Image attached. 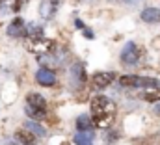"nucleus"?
Listing matches in <instances>:
<instances>
[{"label": "nucleus", "instance_id": "1", "mask_svg": "<svg viewBox=\"0 0 160 145\" xmlns=\"http://www.w3.org/2000/svg\"><path fill=\"white\" fill-rule=\"evenodd\" d=\"M89 110H91V117H93V123L95 127H104L108 128L116 117V104L114 101H110L108 97L104 95H95L89 102Z\"/></svg>", "mask_w": 160, "mask_h": 145}, {"label": "nucleus", "instance_id": "2", "mask_svg": "<svg viewBox=\"0 0 160 145\" xmlns=\"http://www.w3.org/2000/svg\"><path fill=\"white\" fill-rule=\"evenodd\" d=\"M119 84L125 88H158V80L157 78H149V76H140V74H123L119 76Z\"/></svg>", "mask_w": 160, "mask_h": 145}, {"label": "nucleus", "instance_id": "3", "mask_svg": "<svg viewBox=\"0 0 160 145\" xmlns=\"http://www.w3.org/2000/svg\"><path fill=\"white\" fill-rule=\"evenodd\" d=\"M28 48L36 54H52L56 50V41L47 37H36L28 43Z\"/></svg>", "mask_w": 160, "mask_h": 145}, {"label": "nucleus", "instance_id": "4", "mask_svg": "<svg viewBox=\"0 0 160 145\" xmlns=\"http://www.w3.org/2000/svg\"><path fill=\"white\" fill-rule=\"evenodd\" d=\"M119 60L125 65H134V63H138V60H140V48H138V45L132 43V41H128V43L123 47V50H121Z\"/></svg>", "mask_w": 160, "mask_h": 145}, {"label": "nucleus", "instance_id": "5", "mask_svg": "<svg viewBox=\"0 0 160 145\" xmlns=\"http://www.w3.org/2000/svg\"><path fill=\"white\" fill-rule=\"evenodd\" d=\"M69 76H71V88L73 89H82L84 86H86V69H84V65L77 62V63H73L71 65V71H69Z\"/></svg>", "mask_w": 160, "mask_h": 145}, {"label": "nucleus", "instance_id": "6", "mask_svg": "<svg viewBox=\"0 0 160 145\" xmlns=\"http://www.w3.org/2000/svg\"><path fill=\"white\" fill-rule=\"evenodd\" d=\"M116 78H118V74L114 71H97V72H93V76H91V84H93V88H97V89H104V88H108Z\"/></svg>", "mask_w": 160, "mask_h": 145}, {"label": "nucleus", "instance_id": "7", "mask_svg": "<svg viewBox=\"0 0 160 145\" xmlns=\"http://www.w3.org/2000/svg\"><path fill=\"white\" fill-rule=\"evenodd\" d=\"M6 34L9 37H15V39H19V37H26L28 36V30H26V22L21 19V17H15L9 24H8V28H6Z\"/></svg>", "mask_w": 160, "mask_h": 145}, {"label": "nucleus", "instance_id": "8", "mask_svg": "<svg viewBox=\"0 0 160 145\" xmlns=\"http://www.w3.org/2000/svg\"><path fill=\"white\" fill-rule=\"evenodd\" d=\"M58 8H60V0H41L39 2V15L45 21H50L58 13Z\"/></svg>", "mask_w": 160, "mask_h": 145}, {"label": "nucleus", "instance_id": "9", "mask_svg": "<svg viewBox=\"0 0 160 145\" xmlns=\"http://www.w3.org/2000/svg\"><path fill=\"white\" fill-rule=\"evenodd\" d=\"M36 82L43 88H50V86L56 84V72L52 69H48V67H41L36 72Z\"/></svg>", "mask_w": 160, "mask_h": 145}, {"label": "nucleus", "instance_id": "10", "mask_svg": "<svg viewBox=\"0 0 160 145\" xmlns=\"http://www.w3.org/2000/svg\"><path fill=\"white\" fill-rule=\"evenodd\" d=\"M13 138H15V142H19L21 145H36V143H38V136H36L34 132H30L26 127H24V128L15 130Z\"/></svg>", "mask_w": 160, "mask_h": 145}, {"label": "nucleus", "instance_id": "11", "mask_svg": "<svg viewBox=\"0 0 160 145\" xmlns=\"http://www.w3.org/2000/svg\"><path fill=\"white\" fill-rule=\"evenodd\" d=\"M140 19L147 24H157V22H160V9L155 8V6H147V8L142 9Z\"/></svg>", "mask_w": 160, "mask_h": 145}, {"label": "nucleus", "instance_id": "12", "mask_svg": "<svg viewBox=\"0 0 160 145\" xmlns=\"http://www.w3.org/2000/svg\"><path fill=\"white\" fill-rule=\"evenodd\" d=\"M26 104L32 106V108H38V110H47V101L41 93H28L26 95Z\"/></svg>", "mask_w": 160, "mask_h": 145}, {"label": "nucleus", "instance_id": "13", "mask_svg": "<svg viewBox=\"0 0 160 145\" xmlns=\"http://www.w3.org/2000/svg\"><path fill=\"white\" fill-rule=\"evenodd\" d=\"M77 128L80 132H89L95 128V123H93V117L88 115V113H80L77 117Z\"/></svg>", "mask_w": 160, "mask_h": 145}, {"label": "nucleus", "instance_id": "14", "mask_svg": "<svg viewBox=\"0 0 160 145\" xmlns=\"http://www.w3.org/2000/svg\"><path fill=\"white\" fill-rule=\"evenodd\" d=\"M24 127L30 130V132H34L38 138H43V136H47V130L43 128L39 125V121H36V119H28L26 123H24Z\"/></svg>", "mask_w": 160, "mask_h": 145}, {"label": "nucleus", "instance_id": "15", "mask_svg": "<svg viewBox=\"0 0 160 145\" xmlns=\"http://www.w3.org/2000/svg\"><path fill=\"white\" fill-rule=\"evenodd\" d=\"M140 97L147 102H157V101H160V88H145V91Z\"/></svg>", "mask_w": 160, "mask_h": 145}, {"label": "nucleus", "instance_id": "16", "mask_svg": "<svg viewBox=\"0 0 160 145\" xmlns=\"http://www.w3.org/2000/svg\"><path fill=\"white\" fill-rule=\"evenodd\" d=\"M73 142H75V145H93L91 134H88V132H80V130L75 134Z\"/></svg>", "mask_w": 160, "mask_h": 145}, {"label": "nucleus", "instance_id": "17", "mask_svg": "<svg viewBox=\"0 0 160 145\" xmlns=\"http://www.w3.org/2000/svg\"><path fill=\"white\" fill-rule=\"evenodd\" d=\"M24 112H26V115L30 117V119H36V121H39L45 117V110H38V108H32V106H24Z\"/></svg>", "mask_w": 160, "mask_h": 145}, {"label": "nucleus", "instance_id": "18", "mask_svg": "<svg viewBox=\"0 0 160 145\" xmlns=\"http://www.w3.org/2000/svg\"><path fill=\"white\" fill-rule=\"evenodd\" d=\"M84 30V36H86V39H95V34H93V30H89V28H82Z\"/></svg>", "mask_w": 160, "mask_h": 145}, {"label": "nucleus", "instance_id": "19", "mask_svg": "<svg viewBox=\"0 0 160 145\" xmlns=\"http://www.w3.org/2000/svg\"><path fill=\"white\" fill-rule=\"evenodd\" d=\"M119 2H123V4H128V6H136V4H140L142 0H119Z\"/></svg>", "mask_w": 160, "mask_h": 145}, {"label": "nucleus", "instance_id": "20", "mask_svg": "<svg viewBox=\"0 0 160 145\" xmlns=\"http://www.w3.org/2000/svg\"><path fill=\"white\" fill-rule=\"evenodd\" d=\"M75 26H77V28H84V22H82L80 19H75Z\"/></svg>", "mask_w": 160, "mask_h": 145}, {"label": "nucleus", "instance_id": "21", "mask_svg": "<svg viewBox=\"0 0 160 145\" xmlns=\"http://www.w3.org/2000/svg\"><path fill=\"white\" fill-rule=\"evenodd\" d=\"M155 113H157V115H160V104H157V106H155Z\"/></svg>", "mask_w": 160, "mask_h": 145}, {"label": "nucleus", "instance_id": "22", "mask_svg": "<svg viewBox=\"0 0 160 145\" xmlns=\"http://www.w3.org/2000/svg\"><path fill=\"white\" fill-rule=\"evenodd\" d=\"M4 145H21L19 142H8V143H4Z\"/></svg>", "mask_w": 160, "mask_h": 145}, {"label": "nucleus", "instance_id": "23", "mask_svg": "<svg viewBox=\"0 0 160 145\" xmlns=\"http://www.w3.org/2000/svg\"><path fill=\"white\" fill-rule=\"evenodd\" d=\"M2 2H4V0H0V4H2Z\"/></svg>", "mask_w": 160, "mask_h": 145}]
</instances>
